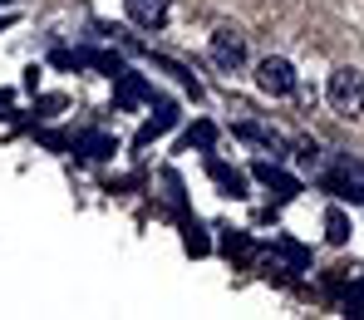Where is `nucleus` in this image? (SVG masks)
<instances>
[{
    "instance_id": "7ed1b4c3",
    "label": "nucleus",
    "mask_w": 364,
    "mask_h": 320,
    "mask_svg": "<svg viewBox=\"0 0 364 320\" xmlns=\"http://www.w3.org/2000/svg\"><path fill=\"white\" fill-rule=\"evenodd\" d=\"M256 89H261V94H271V99L296 94V64L281 60V55H266V60L256 64Z\"/></svg>"
},
{
    "instance_id": "f257e3e1",
    "label": "nucleus",
    "mask_w": 364,
    "mask_h": 320,
    "mask_svg": "<svg viewBox=\"0 0 364 320\" xmlns=\"http://www.w3.org/2000/svg\"><path fill=\"white\" fill-rule=\"evenodd\" d=\"M330 104H335V114H345V119H355V114H364V74L360 69H335L330 74Z\"/></svg>"
},
{
    "instance_id": "f03ea898",
    "label": "nucleus",
    "mask_w": 364,
    "mask_h": 320,
    "mask_svg": "<svg viewBox=\"0 0 364 320\" xmlns=\"http://www.w3.org/2000/svg\"><path fill=\"white\" fill-rule=\"evenodd\" d=\"M207 55H212V64H217L222 74H237L246 64V35L232 30V25H217L212 40H207Z\"/></svg>"
},
{
    "instance_id": "20e7f679",
    "label": "nucleus",
    "mask_w": 364,
    "mask_h": 320,
    "mask_svg": "<svg viewBox=\"0 0 364 320\" xmlns=\"http://www.w3.org/2000/svg\"><path fill=\"white\" fill-rule=\"evenodd\" d=\"M123 10L138 30H163L168 25V0H123Z\"/></svg>"
}]
</instances>
